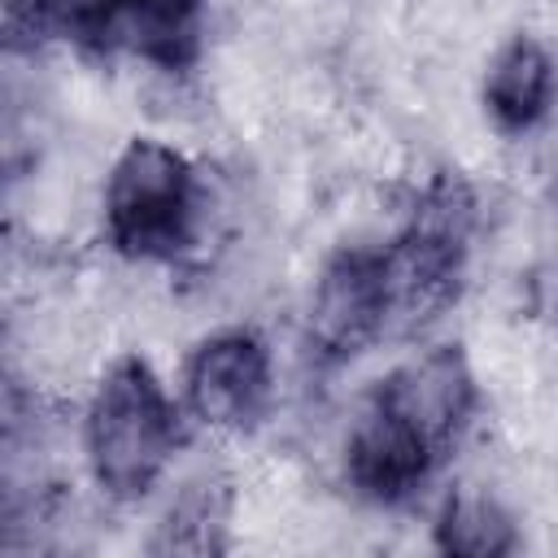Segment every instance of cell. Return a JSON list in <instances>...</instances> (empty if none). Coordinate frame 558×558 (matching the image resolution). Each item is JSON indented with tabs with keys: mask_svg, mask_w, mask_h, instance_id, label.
<instances>
[{
	"mask_svg": "<svg viewBox=\"0 0 558 558\" xmlns=\"http://www.w3.org/2000/svg\"><path fill=\"white\" fill-rule=\"evenodd\" d=\"M440 449H432L410 423L388 414L379 401L366 405V414L349 432L344 471L349 484L371 501H405L436 466Z\"/></svg>",
	"mask_w": 558,
	"mask_h": 558,
	"instance_id": "obj_8",
	"label": "cell"
},
{
	"mask_svg": "<svg viewBox=\"0 0 558 558\" xmlns=\"http://www.w3.org/2000/svg\"><path fill=\"white\" fill-rule=\"evenodd\" d=\"M179 410L144 357H122L96 384L83 414V458L113 501L144 497L170 466Z\"/></svg>",
	"mask_w": 558,
	"mask_h": 558,
	"instance_id": "obj_1",
	"label": "cell"
},
{
	"mask_svg": "<svg viewBox=\"0 0 558 558\" xmlns=\"http://www.w3.org/2000/svg\"><path fill=\"white\" fill-rule=\"evenodd\" d=\"M554 87H558L554 57L536 39L519 35L493 57L484 74V105L501 131H527L549 113Z\"/></svg>",
	"mask_w": 558,
	"mask_h": 558,
	"instance_id": "obj_9",
	"label": "cell"
},
{
	"mask_svg": "<svg viewBox=\"0 0 558 558\" xmlns=\"http://www.w3.org/2000/svg\"><path fill=\"white\" fill-rule=\"evenodd\" d=\"M471 222H475V196L458 174H440L418 196V209L405 222V231L379 248L388 327H418L453 301Z\"/></svg>",
	"mask_w": 558,
	"mask_h": 558,
	"instance_id": "obj_3",
	"label": "cell"
},
{
	"mask_svg": "<svg viewBox=\"0 0 558 558\" xmlns=\"http://www.w3.org/2000/svg\"><path fill=\"white\" fill-rule=\"evenodd\" d=\"M187 410L218 432H244L270 401V353L253 331L209 336L183 375Z\"/></svg>",
	"mask_w": 558,
	"mask_h": 558,
	"instance_id": "obj_5",
	"label": "cell"
},
{
	"mask_svg": "<svg viewBox=\"0 0 558 558\" xmlns=\"http://www.w3.org/2000/svg\"><path fill=\"white\" fill-rule=\"evenodd\" d=\"M436 545L445 554H466V558H497L514 549V523L510 514L475 488L449 493L436 519Z\"/></svg>",
	"mask_w": 558,
	"mask_h": 558,
	"instance_id": "obj_10",
	"label": "cell"
},
{
	"mask_svg": "<svg viewBox=\"0 0 558 558\" xmlns=\"http://www.w3.org/2000/svg\"><path fill=\"white\" fill-rule=\"evenodd\" d=\"M74 35L157 70H183L201 48V0H96Z\"/></svg>",
	"mask_w": 558,
	"mask_h": 558,
	"instance_id": "obj_7",
	"label": "cell"
},
{
	"mask_svg": "<svg viewBox=\"0 0 558 558\" xmlns=\"http://www.w3.org/2000/svg\"><path fill=\"white\" fill-rule=\"evenodd\" d=\"M201 183L192 161L161 140H131L105 183V235L122 257L170 262L196 235Z\"/></svg>",
	"mask_w": 558,
	"mask_h": 558,
	"instance_id": "obj_2",
	"label": "cell"
},
{
	"mask_svg": "<svg viewBox=\"0 0 558 558\" xmlns=\"http://www.w3.org/2000/svg\"><path fill=\"white\" fill-rule=\"evenodd\" d=\"M388 331V292L379 248L336 253L310 296V344L327 357H353Z\"/></svg>",
	"mask_w": 558,
	"mask_h": 558,
	"instance_id": "obj_4",
	"label": "cell"
},
{
	"mask_svg": "<svg viewBox=\"0 0 558 558\" xmlns=\"http://www.w3.org/2000/svg\"><path fill=\"white\" fill-rule=\"evenodd\" d=\"M375 401L410 423L432 449H449L453 436L466 427L471 405H475V379L466 357L453 344L427 349L410 362H401L375 392Z\"/></svg>",
	"mask_w": 558,
	"mask_h": 558,
	"instance_id": "obj_6",
	"label": "cell"
}]
</instances>
